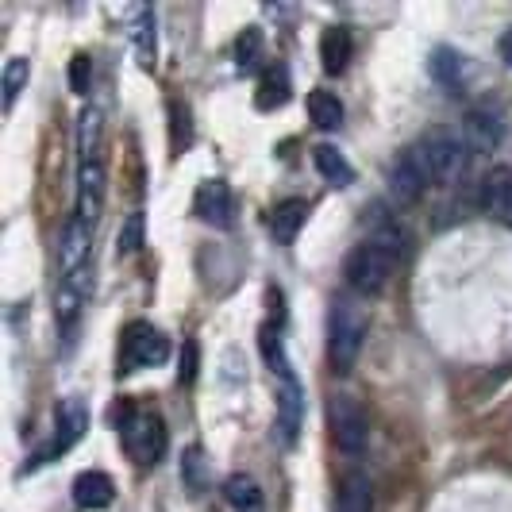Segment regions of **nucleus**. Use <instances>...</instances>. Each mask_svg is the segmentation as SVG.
Returning a JSON list of instances; mask_svg holds the SVG:
<instances>
[{
	"label": "nucleus",
	"mask_w": 512,
	"mask_h": 512,
	"mask_svg": "<svg viewBox=\"0 0 512 512\" xmlns=\"http://www.w3.org/2000/svg\"><path fill=\"white\" fill-rule=\"evenodd\" d=\"M501 135H505V124L497 112H470L462 120V143L470 151H493L501 143Z\"/></svg>",
	"instance_id": "f3484780"
},
{
	"label": "nucleus",
	"mask_w": 512,
	"mask_h": 512,
	"mask_svg": "<svg viewBox=\"0 0 512 512\" xmlns=\"http://www.w3.org/2000/svg\"><path fill=\"white\" fill-rule=\"evenodd\" d=\"M482 201H486L489 216H497L501 224L512 228V166H497V170L489 174Z\"/></svg>",
	"instance_id": "6ab92c4d"
},
{
	"label": "nucleus",
	"mask_w": 512,
	"mask_h": 512,
	"mask_svg": "<svg viewBox=\"0 0 512 512\" xmlns=\"http://www.w3.org/2000/svg\"><path fill=\"white\" fill-rule=\"evenodd\" d=\"M89 251H93V224L74 216L66 224V231H62V243H58V270H62V278L81 270V266H89Z\"/></svg>",
	"instance_id": "ddd939ff"
},
{
	"label": "nucleus",
	"mask_w": 512,
	"mask_h": 512,
	"mask_svg": "<svg viewBox=\"0 0 512 512\" xmlns=\"http://www.w3.org/2000/svg\"><path fill=\"white\" fill-rule=\"evenodd\" d=\"M116 501V486L104 470H81L74 478V505L85 512H101Z\"/></svg>",
	"instance_id": "dca6fc26"
},
{
	"label": "nucleus",
	"mask_w": 512,
	"mask_h": 512,
	"mask_svg": "<svg viewBox=\"0 0 512 512\" xmlns=\"http://www.w3.org/2000/svg\"><path fill=\"white\" fill-rule=\"evenodd\" d=\"M101 139H104V120H101V112L89 104V108H81V116H77V154H81V162L101 158Z\"/></svg>",
	"instance_id": "4be33fe9"
},
{
	"label": "nucleus",
	"mask_w": 512,
	"mask_h": 512,
	"mask_svg": "<svg viewBox=\"0 0 512 512\" xmlns=\"http://www.w3.org/2000/svg\"><path fill=\"white\" fill-rule=\"evenodd\" d=\"M89 293H93V270L89 266H81V270L66 274L58 282V289H54V316H58L62 328H70L81 316V308L89 305Z\"/></svg>",
	"instance_id": "9d476101"
},
{
	"label": "nucleus",
	"mask_w": 512,
	"mask_h": 512,
	"mask_svg": "<svg viewBox=\"0 0 512 512\" xmlns=\"http://www.w3.org/2000/svg\"><path fill=\"white\" fill-rule=\"evenodd\" d=\"M143 247V212H131L124 220V228L116 235V258H128Z\"/></svg>",
	"instance_id": "7c9ffc66"
},
{
	"label": "nucleus",
	"mask_w": 512,
	"mask_h": 512,
	"mask_svg": "<svg viewBox=\"0 0 512 512\" xmlns=\"http://www.w3.org/2000/svg\"><path fill=\"white\" fill-rule=\"evenodd\" d=\"M27 77H31V62L27 58H8L4 62V112H12L16 97L27 89Z\"/></svg>",
	"instance_id": "c85d7f7f"
},
{
	"label": "nucleus",
	"mask_w": 512,
	"mask_h": 512,
	"mask_svg": "<svg viewBox=\"0 0 512 512\" xmlns=\"http://www.w3.org/2000/svg\"><path fill=\"white\" fill-rule=\"evenodd\" d=\"M193 143V124H189V108L185 104H170V147L174 154H185V147Z\"/></svg>",
	"instance_id": "c756f323"
},
{
	"label": "nucleus",
	"mask_w": 512,
	"mask_h": 512,
	"mask_svg": "<svg viewBox=\"0 0 512 512\" xmlns=\"http://www.w3.org/2000/svg\"><path fill=\"white\" fill-rule=\"evenodd\" d=\"M89 85H93V58L89 54H74V62H70V89H74L77 97H85Z\"/></svg>",
	"instance_id": "473e14b6"
},
{
	"label": "nucleus",
	"mask_w": 512,
	"mask_h": 512,
	"mask_svg": "<svg viewBox=\"0 0 512 512\" xmlns=\"http://www.w3.org/2000/svg\"><path fill=\"white\" fill-rule=\"evenodd\" d=\"M339 512H374V489L366 474H347L339 489Z\"/></svg>",
	"instance_id": "bb28decb"
},
{
	"label": "nucleus",
	"mask_w": 512,
	"mask_h": 512,
	"mask_svg": "<svg viewBox=\"0 0 512 512\" xmlns=\"http://www.w3.org/2000/svg\"><path fill=\"white\" fill-rule=\"evenodd\" d=\"M466 143H462L459 131L451 128H428L416 143H412V154L420 158V166L428 170L432 181H455L466 166Z\"/></svg>",
	"instance_id": "7ed1b4c3"
},
{
	"label": "nucleus",
	"mask_w": 512,
	"mask_h": 512,
	"mask_svg": "<svg viewBox=\"0 0 512 512\" xmlns=\"http://www.w3.org/2000/svg\"><path fill=\"white\" fill-rule=\"evenodd\" d=\"M124 16H128V35H131V43H135V54H139V66H143V70H154V62H158L154 8L151 4H128Z\"/></svg>",
	"instance_id": "9b49d317"
},
{
	"label": "nucleus",
	"mask_w": 512,
	"mask_h": 512,
	"mask_svg": "<svg viewBox=\"0 0 512 512\" xmlns=\"http://www.w3.org/2000/svg\"><path fill=\"white\" fill-rule=\"evenodd\" d=\"M224 497H228L231 512H266V497L255 478H247V474H231Z\"/></svg>",
	"instance_id": "b1692460"
},
{
	"label": "nucleus",
	"mask_w": 512,
	"mask_h": 512,
	"mask_svg": "<svg viewBox=\"0 0 512 512\" xmlns=\"http://www.w3.org/2000/svg\"><path fill=\"white\" fill-rule=\"evenodd\" d=\"M351 54H355V39H351V27L347 24H328L320 35V66L328 77H339L351 66Z\"/></svg>",
	"instance_id": "2eb2a0df"
},
{
	"label": "nucleus",
	"mask_w": 512,
	"mask_h": 512,
	"mask_svg": "<svg viewBox=\"0 0 512 512\" xmlns=\"http://www.w3.org/2000/svg\"><path fill=\"white\" fill-rule=\"evenodd\" d=\"M104 208V158L77 162V216L97 224Z\"/></svg>",
	"instance_id": "f8f14e48"
},
{
	"label": "nucleus",
	"mask_w": 512,
	"mask_h": 512,
	"mask_svg": "<svg viewBox=\"0 0 512 512\" xmlns=\"http://www.w3.org/2000/svg\"><path fill=\"white\" fill-rule=\"evenodd\" d=\"M193 212L212 224V228L228 231L235 224V197H231V185L224 178H208L197 185L193 193Z\"/></svg>",
	"instance_id": "6e6552de"
},
{
	"label": "nucleus",
	"mask_w": 512,
	"mask_h": 512,
	"mask_svg": "<svg viewBox=\"0 0 512 512\" xmlns=\"http://www.w3.org/2000/svg\"><path fill=\"white\" fill-rule=\"evenodd\" d=\"M497 54H501V62H505V66L512 70V27L505 31V35H501V43H497Z\"/></svg>",
	"instance_id": "f704fd0d"
},
{
	"label": "nucleus",
	"mask_w": 512,
	"mask_h": 512,
	"mask_svg": "<svg viewBox=\"0 0 512 512\" xmlns=\"http://www.w3.org/2000/svg\"><path fill=\"white\" fill-rule=\"evenodd\" d=\"M170 359V339L158 332L147 320H131L120 335V366L116 374H135L147 366H162Z\"/></svg>",
	"instance_id": "39448f33"
},
{
	"label": "nucleus",
	"mask_w": 512,
	"mask_h": 512,
	"mask_svg": "<svg viewBox=\"0 0 512 512\" xmlns=\"http://www.w3.org/2000/svg\"><path fill=\"white\" fill-rule=\"evenodd\" d=\"M181 478H185V486L193 489V493H201V486H205V455H201V447H189V451H185V459H181Z\"/></svg>",
	"instance_id": "2f4dec72"
},
{
	"label": "nucleus",
	"mask_w": 512,
	"mask_h": 512,
	"mask_svg": "<svg viewBox=\"0 0 512 512\" xmlns=\"http://www.w3.org/2000/svg\"><path fill=\"white\" fill-rule=\"evenodd\" d=\"M197 339H185V347H181V366H178V378L185 385L197 382Z\"/></svg>",
	"instance_id": "72a5a7b5"
},
{
	"label": "nucleus",
	"mask_w": 512,
	"mask_h": 512,
	"mask_svg": "<svg viewBox=\"0 0 512 512\" xmlns=\"http://www.w3.org/2000/svg\"><path fill=\"white\" fill-rule=\"evenodd\" d=\"M89 432V409H85V401L81 397H66L62 405H58V420H54V439L35 455V462L27 466V470H35V466H43V462L58 459V455H66L70 447H74L77 439Z\"/></svg>",
	"instance_id": "0eeeda50"
},
{
	"label": "nucleus",
	"mask_w": 512,
	"mask_h": 512,
	"mask_svg": "<svg viewBox=\"0 0 512 512\" xmlns=\"http://www.w3.org/2000/svg\"><path fill=\"white\" fill-rule=\"evenodd\" d=\"M120 439H124V451L128 459H135L139 466H154V462L166 455V424L158 412H131L124 409V420H120Z\"/></svg>",
	"instance_id": "20e7f679"
},
{
	"label": "nucleus",
	"mask_w": 512,
	"mask_h": 512,
	"mask_svg": "<svg viewBox=\"0 0 512 512\" xmlns=\"http://www.w3.org/2000/svg\"><path fill=\"white\" fill-rule=\"evenodd\" d=\"M462 70H466V58L459 51H451V47H436V51L428 54V74L447 93H459L462 89Z\"/></svg>",
	"instance_id": "aec40b11"
},
{
	"label": "nucleus",
	"mask_w": 512,
	"mask_h": 512,
	"mask_svg": "<svg viewBox=\"0 0 512 512\" xmlns=\"http://www.w3.org/2000/svg\"><path fill=\"white\" fill-rule=\"evenodd\" d=\"M397 255H401V231L393 224H385L378 235H370L366 243H359L347 262H343V278L347 285L359 293V297H374L382 293L389 278H393V266H397Z\"/></svg>",
	"instance_id": "f257e3e1"
},
{
	"label": "nucleus",
	"mask_w": 512,
	"mask_h": 512,
	"mask_svg": "<svg viewBox=\"0 0 512 512\" xmlns=\"http://www.w3.org/2000/svg\"><path fill=\"white\" fill-rule=\"evenodd\" d=\"M262 51H266V39H262V27H243L239 39H235V70L239 74H255L258 62H262Z\"/></svg>",
	"instance_id": "a878e982"
},
{
	"label": "nucleus",
	"mask_w": 512,
	"mask_h": 512,
	"mask_svg": "<svg viewBox=\"0 0 512 512\" xmlns=\"http://www.w3.org/2000/svg\"><path fill=\"white\" fill-rule=\"evenodd\" d=\"M258 347H262V359H266V366H270V374H278V382H282V378H293V362H289V355H285L278 328H262Z\"/></svg>",
	"instance_id": "cd10ccee"
},
{
	"label": "nucleus",
	"mask_w": 512,
	"mask_h": 512,
	"mask_svg": "<svg viewBox=\"0 0 512 512\" xmlns=\"http://www.w3.org/2000/svg\"><path fill=\"white\" fill-rule=\"evenodd\" d=\"M328 424H332L335 447H339L343 455L359 459L362 451H366V439H370V424H366V412H362L359 401L347 397V393L332 397V405H328Z\"/></svg>",
	"instance_id": "423d86ee"
},
{
	"label": "nucleus",
	"mask_w": 512,
	"mask_h": 512,
	"mask_svg": "<svg viewBox=\"0 0 512 512\" xmlns=\"http://www.w3.org/2000/svg\"><path fill=\"white\" fill-rule=\"evenodd\" d=\"M366 332H370V312L362 305V297L339 293L328 308V362L335 374H351L366 343Z\"/></svg>",
	"instance_id": "f03ea898"
},
{
	"label": "nucleus",
	"mask_w": 512,
	"mask_h": 512,
	"mask_svg": "<svg viewBox=\"0 0 512 512\" xmlns=\"http://www.w3.org/2000/svg\"><path fill=\"white\" fill-rule=\"evenodd\" d=\"M312 162H316V170L332 181V185H339V189H347V185L355 181V166L343 158V151H335L332 143L312 147Z\"/></svg>",
	"instance_id": "393cba45"
},
{
	"label": "nucleus",
	"mask_w": 512,
	"mask_h": 512,
	"mask_svg": "<svg viewBox=\"0 0 512 512\" xmlns=\"http://www.w3.org/2000/svg\"><path fill=\"white\" fill-rule=\"evenodd\" d=\"M305 220H308V201H301V197L282 201V205L270 212V235H274V243L289 247L297 239V231L305 228Z\"/></svg>",
	"instance_id": "a211bd4d"
},
{
	"label": "nucleus",
	"mask_w": 512,
	"mask_h": 512,
	"mask_svg": "<svg viewBox=\"0 0 512 512\" xmlns=\"http://www.w3.org/2000/svg\"><path fill=\"white\" fill-rule=\"evenodd\" d=\"M301 424H305V385L293 374V378L278 382V428H282L285 443H297Z\"/></svg>",
	"instance_id": "4468645a"
},
{
	"label": "nucleus",
	"mask_w": 512,
	"mask_h": 512,
	"mask_svg": "<svg viewBox=\"0 0 512 512\" xmlns=\"http://www.w3.org/2000/svg\"><path fill=\"white\" fill-rule=\"evenodd\" d=\"M289 70H285L282 62L274 66V70H266L262 81H258V93H255V108L258 112H274V108H282L289 101Z\"/></svg>",
	"instance_id": "412c9836"
},
{
	"label": "nucleus",
	"mask_w": 512,
	"mask_h": 512,
	"mask_svg": "<svg viewBox=\"0 0 512 512\" xmlns=\"http://www.w3.org/2000/svg\"><path fill=\"white\" fill-rule=\"evenodd\" d=\"M308 120L320 131L343 128V101L335 97L332 89H312L308 93Z\"/></svg>",
	"instance_id": "5701e85b"
},
{
	"label": "nucleus",
	"mask_w": 512,
	"mask_h": 512,
	"mask_svg": "<svg viewBox=\"0 0 512 512\" xmlns=\"http://www.w3.org/2000/svg\"><path fill=\"white\" fill-rule=\"evenodd\" d=\"M428 185H432L428 170L420 166V158L412 154V147H405V151L393 158V166H389V193H393L401 205H416Z\"/></svg>",
	"instance_id": "1a4fd4ad"
}]
</instances>
